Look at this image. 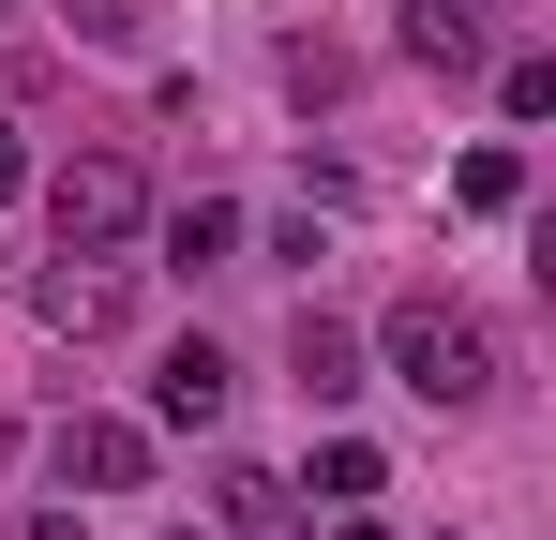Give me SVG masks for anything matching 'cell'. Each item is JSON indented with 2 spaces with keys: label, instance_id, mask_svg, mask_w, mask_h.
I'll return each mask as SVG.
<instances>
[{
  "label": "cell",
  "instance_id": "1",
  "mask_svg": "<svg viewBox=\"0 0 556 540\" xmlns=\"http://www.w3.org/2000/svg\"><path fill=\"white\" fill-rule=\"evenodd\" d=\"M376 360L437 406V421H466L481 390H496V331H481V300H452V285H421V300H391V331H376Z\"/></svg>",
  "mask_w": 556,
  "mask_h": 540
},
{
  "label": "cell",
  "instance_id": "2",
  "mask_svg": "<svg viewBox=\"0 0 556 540\" xmlns=\"http://www.w3.org/2000/svg\"><path fill=\"white\" fill-rule=\"evenodd\" d=\"M136 226H151L136 151H61V166H46V241H61V256H121Z\"/></svg>",
  "mask_w": 556,
  "mask_h": 540
},
{
  "label": "cell",
  "instance_id": "3",
  "mask_svg": "<svg viewBox=\"0 0 556 540\" xmlns=\"http://www.w3.org/2000/svg\"><path fill=\"white\" fill-rule=\"evenodd\" d=\"M30 316H46L61 346H105V331L136 316V270H121V256H46V285H30Z\"/></svg>",
  "mask_w": 556,
  "mask_h": 540
},
{
  "label": "cell",
  "instance_id": "4",
  "mask_svg": "<svg viewBox=\"0 0 556 540\" xmlns=\"http://www.w3.org/2000/svg\"><path fill=\"white\" fill-rule=\"evenodd\" d=\"M226 390H241V375H226L211 331H181V346L151 360V421H166V436H211V421H226Z\"/></svg>",
  "mask_w": 556,
  "mask_h": 540
},
{
  "label": "cell",
  "instance_id": "5",
  "mask_svg": "<svg viewBox=\"0 0 556 540\" xmlns=\"http://www.w3.org/2000/svg\"><path fill=\"white\" fill-rule=\"evenodd\" d=\"M46 465H61V496H136V480H151V436H136V421H61Z\"/></svg>",
  "mask_w": 556,
  "mask_h": 540
},
{
  "label": "cell",
  "instance_id": "6",
  "mask_svg": "<svg viewBox=\"0 0 556 540\" xmlns=\"http://www.w3.org/2000/svg\"><path fill=\"white\" fill-rule=\"evenodd\" d=\"M286 390H301V406H346V390H362V331L301 300V316H286Z\"/></svg>",
  "mask_w": 556,
  "mask_h": 540
},
{
  "label": "cell",
  "instance_id": "7",
  "mask_svg": "<svg viewBox=\"0 0 556 540\" xmlns=\"http://www.w3.org/2000/svg\"><path fill=\"white\" fill-rule=\"evenodd\" d=\"M211 511H226V540H316V526H301V480H271V465H226Z\"/></svg>",
  "mask_w": 556,
  "mask_h": 540
},
{
  "label": "cell",
  "instance_id": "8",
  "mask_svg": "<svg viewBox=\"0 0 556 540\" xmlns=\"http://www.w3.org/2000/svg\"><path fill=\"white\" fill-rule=\"evenodd\" d=\"M421 76H481V0H406V30H391Z\"/></svg>",
  "mask_w": 556,
  "mask_h": 540
},
{
  "label": "cell",
  "instance_id": "9",
  "mask_svg": "<svg viewBox=\"0 0 556 540\" xmlns=\"http://www.w3.org/2000/svg\"><path fill=\"white\" fill-rule=\"evenodd\" d=\"M166 270H241V195H181V210H166Z\"/></svg>",
  "mask_w": 556,
  "mask_h": 540
},
{
  "label": "cell",
  "instance_id": "10",
  "mask_svg": "<svg viewBox=\"0 0 556 540\" xmlns=\"http://www.w3.org/2000/svg\"><path fill=\"white\" fill-rule=\"evenodd\" d=\"M316 496H331V511L391 496V450H376V436H316Z\"/></svg>",
  "mask_w": 556,
  "mask_h": 540
},
{
  "label": "cell",
  "instance_id": "11",
  "mask_svg": "<svg viewBox=\"0 0 556 540\" xmlns=\"http://www.w3.org/2000/svg\"><path fill=\"white\" fill-rule=\"evenodd\" d=\"M452 195L481 210V226H496V210H527V151H496V136H481V151L452 166Z\"/></svg>",
  "mask_w": 556,
  "mask_h": 540
},
{
  "label": "cell",
  "instance_id": "12",
  "mask_svg": "<svg viewBox=\"0 0 556 540\" xmlns=\"http://www.w3.org/2000/svg\"><path fill=\"white\" fill-rule=\"evenodd\" d=\"M496 105L511 120H556V61H496Z\"/></svg>",
  "mask_w": 556,
  "mask_h": 540
},
{
  "label": "cell",
  "instance_id": "13",
  "mask_svg": "<svg viewBox=\"0 0 556 540\" xmlns=\"http://www.w3.org/2000/svg\"><path fill=\"white\" fill-rule=\"evenodd\" d=\"M76 15V46H136V0H61Z\"/></svg>",
  "mask_w": 556,
  "mask_h": 540
},
{
  "label": "cell",
  "instance_id": "14",
  "mask_svg": "<svg viewBox=\"0 0 556 540\" xmlns=\"http://www.w3.org/2000/svg\"><path fill=\"white\" fill-rule=\"evenodd\" d=\"M331 540H391V526H376V511H331Z\"/></svg>",
  "mask_w": 556,
  "mask_h": 540
},
{
  "label": "cell",
  "instance_id": "15",
  "mask_svg": "<svg viewBox=\"0 0 556 540\" xmlns=\"http://www.w3.org/2000/svg\"><path fill=\"white\" fill-rule=\"evenodd\" d=\"M15 180H30V151H15V136H0V195H15Z\"/></svg>",
  "mask_w": 556,
  "mask_h": 540
},
{
  "label": "cell",
  "instance_id": "16",
  "mask_svg": "<svg viewBox=\"0 0 556 540\" xmlns=\"http://www.w3.org/2000/svg\"><path fill=\"white\" fill-rule=\"evenodd\" d=\"M30 540H76V511H30Z\"/></svg>",
  "mask_w": 556,
  "mask_h": 540
},
{
  "label": "cell",
  "instance_id": "17",
  "mask_svg": "<svg viewBox=\"0 0 556 540\" xmlns=\"http://www.w3.org/2000/svg\"><path fill=\"white\" fill-rule=\"evenodd\" d=\"M481 15H527V0H481Z\"/></svg>",
  "mask_w": 556,
  "mask_h": 540
},
{
  "label": "cell",
  "instance_id": "18",
  "mask_svg": "<svg viewBox=\"0 0 556 540\" xmlns=\"http://www.w3.org/2000/svg\"><path fill=\"white\" fill-rule=\"evenodd\" d=\"M166 540H195V526H166Z\"/></svg>",
  "mask_w": 556,
  "mask_h": 540
},
{
  "label": "cell",
  "instance_id": "19",
  "mask_svg": "<svg viewBox=\"0 0 556 540\" xmlns=\"http://www.w3.org/2000/svg\"><path fill=\"white\" fill-rule=\"evenodd\" d=\"M0 15H15V0H0Z\"/></svg>",
  "mask_w": 556,
  "mask_h": 540
}]
</instances>
